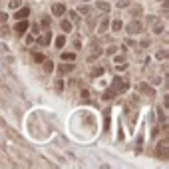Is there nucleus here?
<instances>
[{
  "label": "nucleus",
  "mask_w": 169,
  "mask_h": 169,
  "mask_svg": "<svg viewBox=\"0 0 169 169\" xmlns=\"http://www.w3.org/2000/svg\"><path fill=\"white\" fill-rule=\"evenodd\" d=\"M62 60H66V62H74V60H76V54H74V52H64V54H62Z\"/></svg>",
  "instance_id": "nucleus-11"
},
{
  "label": "nucleus",
  "mask_w": 169,
  "mask_h": 169,
  "mask_svg": "<svg viewBox=\"0 0 169 169\" xmlns=\"http://www.w3.org/2000/svg\"><path fill=\"white\" fill-rule=\"evenodd\" d=\"M127 30H129V34H137V32L141 30V24H139L137 20H133V22H131V24L127 26Z\"/></svg>",
  "instance_id": "nucleus-6"
},
{
  "label": "nucleus",
  "mask_w": 169,
  "mask_h": 169,
  "mask_svg": "<svg viewBox=\"0 0 169 169\" xmlns=\"http://www.w3.org/2000/svg\"><path fill=\"white\" fill-rule=\"evenodd\" d=\"M28 30V18H24V20H18V24L14 26V32L16 34H24Z\"/></svg>",
  "instance_id": "nucleus-2"
},
{
  "label": "nucleus",
  "mask_w": 169,
  "mask_h": 169,
  "mask_svg": "<svg viewBox=\"0 0 169 169\" xmlns=\"http://www.w3.org/2000/svg\"><path fill=\"white\" fill-rule=\"evenodd\" d=\"M165 56H167V52H165V50H161V52H157V58H165Z\"/></svg>",
  "instance_id": "nucleus-24"
},
{
  "label": "nucleus",
  "mask_w": 169,
  "mask_h": 169,
  "mask_svg": "<svg viewBox=\"0 0 169 169\" xmlns=\"http://www.w3.org/2000/svg\"><path fill=\"white\" fill-rule=\"evenodd\" d=\"M34 60H36V62H44V56L42 54H34Z\"/></svg>",
  "instance_id": "nucleus-20"
},
{
  "label": "nucleus",
  "mask_w": 169,
  "mask_h": 169,
  "mask_svg": "<svg viewBox=\"0 0 169 169\" xmlns=\"http://www.w3.org/2000/svg\"><path fill=\"white\" fill-rule=\"evenodd\" d=\"M50 38H52V34H50V32H44L42 36L38 38V44H42V46H48V42H50Z\"/></svg>",
  "instance_id": "nucleus-8"
},
{
  "label": "nucleus",
  "mask_w": 169,
  "mask_h": 169,
  "mask_svg": "<svg viewBox=\"0 0 169 169\" xmlns=\"http://www.w3.org/2000/svg\"><path fill=\"white\" fill-rule=\"evenodd\" d=\"M18 6H20V2H18V0H14V2H10V8H18Z\"/></svg>",
  "instance_id": "nucleus-23"
},
{
  "label": "nucleus",
  "mask_w": 169,
  "mask_h": 169,
  "mask_svg": "<svg viewBox=\"0 0 169 169\" xmlns=\"http://www.w3.org/2000/svg\"><path fill=\"white\" fill-rule=\"evenodd\" d=\"M28 14H30V10H28V6H26V8H20V10L14 14V18H16V20H24V18H28Z\"/></svg>",
  "instance_id": "nucleus-5"
},
{
  "label": "nucleus",
  "mask_w": 169,
  "mask_h": 169,
  "mask_svg": "<svg viewBox=\"0 0 169 169\" xmlns=\"http://www.w3.org/2000/svg\"><path fill=\"white\" fill-rule=\"evenodd\" d=\"M56 88H58V90H64V82H62V80H58V82H56Z\"/></svg>",
  "instance_id": "nucleus-22"
},
{
  "label": "nucleus",
  "mask_w": 169,
  "mask_h": 169,
  "mask_svg": "<svg viewBox=\"0 0 169 169\" xmlns=\"http://www.w3.org/2000/svg\"><path fill=\"white\" fill-rule=\"evenodd\" d=\"M116 96H118V92H116L114 88H108V90L104 92V96H102V98H104V100H112V98H116Z\"/></svg>",
  "instance_id": "nucleus-7"
},
{
  "label": "nucleus",
  "mask_w": 169,
  "mask_h": 169,
  "mask_svg": "<svg viewBox=\"0 0 169 169\" xmlns=\"http://www.w3.org/2000/svg\"><path fill=\"white\" fill-rule=\"evenodd\" d=\"M112 28H114V32H120V30H122V28H124V24H122V20H116V22H114V26H112Z\"/></svg>",
  "instance_id": "nucleus-16"
},
{
  "label": "nucleus",
  "mask_w": 169,
  "mask_h": 169,
  "mask_svg": "<svg viewBox=\"0 0 169 169\" xmlns=\"http://www.w3.org/2000/svg\"><path fill=\"white\" fill-rule=\"evenodd\" d=\"M112 88H114V90H116V92L120 94V92H126L127 88H129V84H127V80H126V78H116V80H114V86H112Z\"/></svg>",
  "instance_id": "nucleus-1"
},
{
  "label": "nucleus",
  "mask_w": 169,
  "mask_h": 169,
  "mask_svg": "<svg viewBox=\"0 0 169 169\" xmlns=\"http://www.w3.org/2000/svg\"><path fill=\"white\" fill-rule=\"evenodd\" d=\"M161 32H163V24H159V22H157V24H155V28H153V34H161Z\"/></svg>",
  "instance_id": "nucleus-18"
},
{
  "label": "nucleus",
  "mask_w": 169,
  "mask_h": 169,
  "mask_svg": "<svg viewBox=\"0 0 169 169\" xmlns=\"http://www.w3.org/2000/svg\"><path fill=\"white\" fill-rule=\"evenodd\" d=\"M6 18H8V14H4V12H2V14H0V22H6Z\"/></svg>",
  "instance_id": "nucleus-26"
},
{
  "label": "nucleus",
  "mask_w": 169,
  "mask_h": 169,
  "mask_svg": "<svg viewBox=\"0 0 169 169\" xmlns=\"http://www.w3.org/2000/svg\"><path fill=\"white\" fill-rule=\"evenodd\" d=\"M137 90H139V92H143V94H149V96H155V92H153V90H151V88H149V86H147V84H139V86H137Z\"/></svg>",
  "instance_id": "nucleus-9"
},
{
  "label": "nucleus",
  "mask_w": 169,
  "mask_h": 169,
  "mask_svg": "<svg viewBox=\"0 0 169 169\" xmlns=\"http://www.w3.org/2000/svg\"><path fill=\"white\" fill-rule=\"evenodd\" d=\"M64 12H66V6H64V4H54V6H52V14H54V16H62Z\"/></svg>",
  "instance_id": "nucleus-4"
},
{
  "label": "nucleus",
  "mask_w": 169,
  "mask_h": 169,
  "mask_svg": "<svg viewBox=\"0 0 169 169\" xmlns=\"http://www.w3.org/2000/svg\"><path fill=\"white\" fill-rule=\"evenodd\" d=\"M98 8H102V10L108 12V10H110V4H108V2H98Z\"/></svg>",
  "instance_id": "nucleus-19"
},
{
  "label": "nucleus",
  "mask_w": 169,
  "mask_h": 169,
  "mask_svg": "<svg viewBox=\"0 0 169 169\" xmlns=\"http://www.w3.org/2000/svg\"><path fill=\"white\" fill-rule=\"evenodd\" d=\"M54 44H56V48H62V46L66 44V38H64V36H58V38L54 40Z\"/></svg>",
  "instance_id": "nucleus-14"
},
{
  "label": "nucleus",
  "mask_w": 169,
  "mask_h": 169,
  "mask_svg": "<svg viewBox=\"0 0 169 169\" xmlns=\"http://www.w3.org/2000/svg\"><path fill=\"white\" fill-rule=\"evenodd\" d=\"M72 70H74V64H60L58 66V72H64V74L66 72H72Z\"/></svg>",
  "instance_id": "nucleus-10"
},
{
  "label": "nucleus",
  "mask_w": 169,
  "mask_h": 169,
  "mask_svg": "<svg viewBox=\"0 0 169 169\" xmlns=\"http://www.w3.org/2000/svg\"><path fill=\"white\" fill-rule=\"evenodd\" d=\"M44 72H54V62H50V60H44Z\"/></svg>",
  "instance_id": "nucleus-12"
},
{
  "label": "nucleus",
  "mask_w": 169,
  "mask_h": 169,
  "mask_svg": "<svg viewBox=\"0 0 169 169\" xmlns=\"http://www.w3.org/2000/svg\"><path fill=\"white\" fill-rule=\"evenodd\" d=\"M127 4H129V0H120V2H118L120 8H124V6H127Z\"/></svg>",
  "instance_id": "nucleus-21"
},
{
  "label": "nucleus",
  "mask_w": 169,
  "mask_h": 169,
  "mask_svg": "<svg viewBox=\"0 0 169 169\" xmlns=\"http://www.w3.org/2000/svg\"><path fill=\"white\" fill-rule=\"evenodd\" d=\"M102 74H104V66H96V68L92 70V76H94V78H98V76H102Z\"/></svg>",
  "instance_id": "nucleus-13"
},
{
  "label": "nucleus",
  "mask_w": 169,
  "mask_h": 169,
  "mask_svg": "<svg viewBox=\"0 0 169 169\" xmlns=\"http://www.w3.org/2000/svg\"><path fill=\"white\" fill-rule=\"evenodd\" d=\"M48 24H50V18H44V20H42V26H44V28H46Z\"/></svg>",
  "instance_id": "nucleus-27"
},
{
  "label": "nucleus",
  "mask_w": 169,
  "mask_h": 169,
  "mask_svg": "<svg viewBox=\"0 0 169 169\" xmlns=\"http://www.w3.org/2000/svg\"><path fill=\"white\" fill-rule=\"evenodd\" d=\"M108 26H110V20L106 18V20H102V24H100V32H106L108 30Z\"/></svg>",
  "instance_id": "nucleus-15"
},
{
  "label": "nucleus",
  "mask_w": 169,
  "mask_h": 169,
  "mask_svg": "<svg viewBox=\"0 0 169 169\" xmlns=\"http://www.w3.org/2000/svg\"><path fill=\"white\" fill-rule=\"evenodd\" d=\"M167 147H169V141H159V145H157V155L159 157H167Z\"/></svg>",
  "instance_id": "nucleus-3"
},
{
  "label": "nucleus",
  "mask_w": 169,
  "mask_h": 169,
  "mask_svg": "<svg viewBox=\"0 0 169 169\" xmlns=\"http://www.w3.org/2000/svg\"><path fill=\"white\" fill-rule=\"evenodd\" d=\"M62 30H64V32H70V30H72V24H70L68 20H64V22H62Z\"/></svg>",
  "instance_id": "nucleus-17"
},
{
  "label": "nucleus",
  "mask_w": 169,
  "mask_h": 169,
  "mask_svg": "<svg viewBox=\"0 0 169 169\" xmlns=\"http://www.w3.org/2000/svg\"><path fill=\"white\" fill-rule=\"evenodd\" d=\"M159 120L165 122V112H163V110H159Z\"/></svg>",
  "instance_id": "nucleus-25"
}]
</instances>
